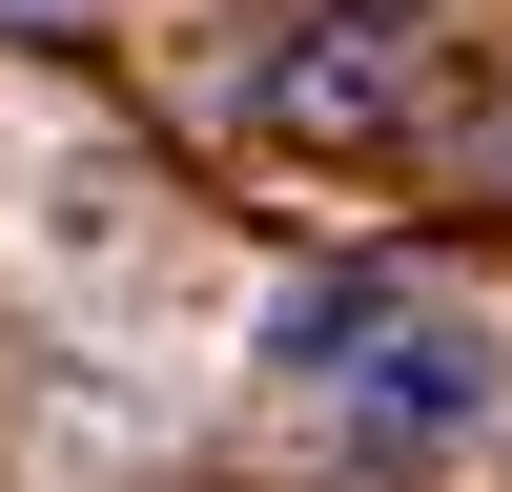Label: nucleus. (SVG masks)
<instances>
[{"instance_id":"1","label":"nucleus","mask_w":512,"mask_h":492,"mask_svg":"<svg viewBox=\"0 0 512 492\" xmlns=\"http://www.w3.org/2000/svg\"><path fill=\"white\" fill-rule=\"evenodd\" d=\"M267 349L328 390V431H349V451H451V431L492 410V328L431 308V287H308Z\"/></svg>"},{"instance_id":"2","label":"nucleus","mask_w":512,"mask_h":492,"mask_svg":"<svg viewBox=\"0 0 512 492\" xmlns=\"http://www.w3.org/2000/svg\"><path fill=\"white\" fill-rule=\"evenodd\" d=\"M267 123H390V41H349V21H328L308 62H267Z\"/></svg>"}]
</instances>
